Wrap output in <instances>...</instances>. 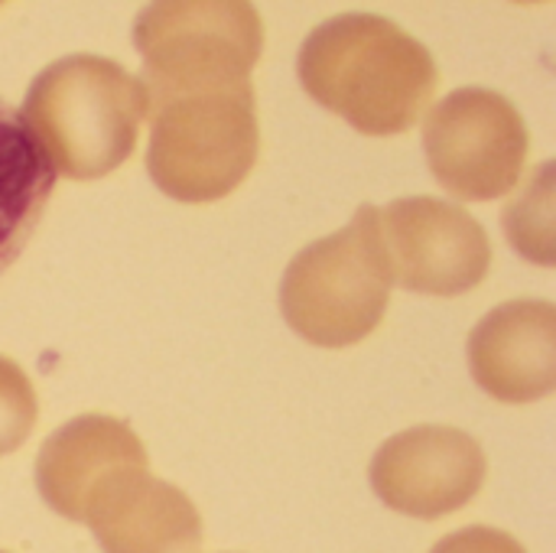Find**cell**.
Segmentation results:
<instances>
[{"mask_svg":"<svg viewBox=\"0 0 556 553\" xmlns=\"http://www.w3.org/2000/svg\"><path fill=\"white\" fill-rule=\"evenodd\" d=\"M130 466L147 469V450L140 437L124 420L85 414L59 427L42 443L33 473L42 502L68 521H81L94 486L104 476Z\"/></svg>","mask_w":556,"mask_h":553,"instance_id":"obj_11","label":"cell"},{"mask_svg":"<svg viewBox=\"0 0 556 553\" xmlns=\"http://www.w3.org/2000/svg\"><path fill=\"white\" fill-rule=\"evenodd\" d=\"M469 368L482 391L505 404H531L556 388V310L515 300L492 310L469 336Z\"/></svg>","mask_w":556,"mask_h":553,"instance_id":"obj_10","label":"cell"},{"mask_svg":"<svg viewBox=\"0 0 556 553\" xmlns=\"http://www.w3.org/2000/svg\"><path fill=\"white\" fill-rule=\"evenodd\" d=\"M36 417L39 404L29 378L16 362L0 355V456L20 450L29 440Z\"/></svg>","mask_w":556,"mask_h":553,"instance_id":"obj_14","label":"cell"},{"mask_svg":"<svg viewBox=\"0 0 556 553\" xmlns=\"http://www.w3.org/2000/svg\"><path fill=\"white\" fill-rule=\"evenodd\" d=\"M20 114L55 173L101 179L134 153L147 95L121 62L75 52L33 78Z\"/></svg>","mask_w":556,"mask_h":553,"instance_id":"obj_2","label":"cell"},{"mask_svg":"<svg viewBox=\"0 0 556 553\" xmlns=\"http://www.w3.org/2000/svg\"><path fill=\"white\" fill-rule=\"evenodd\" d=\"M296 68L313 101L371 137L410 130L440 81L427 46L375 13H342L316 26Z\"/></svg>","mask_w":556,"mask_h":553,"instance_id":"obj_1","label":"cell"},{"mask_svg":"<svg viewBox=\"0 0 556 553\" xmlns=\"http://www.w3.org/2000/svg\"><path fill=\"white\" fill-rule=\"evenodd\" d=\"M424 150L446 192L469 202H489L502 199L521 179L528 127L505 95L459 88L427 114Z\"/></svg>","mask_w":556,"mask_h":553,"instance_id":"obj_6","label":"cell"},{"mask_svg":"<svg viewBox=\"0 0 556 553\" xmlns=\"http://www.w3.org/2000/svg\"><path fill=\"white\" fill-rule=\"evenodd\" d=\"M147 169L176 202L225 199L257 160L261 130L251 78L147 95Z\"/></svg>","mask_w":556,"mask_h":553,"instance_id":"obj_3","label":"cell"},{"mask_svg":"<svg viewBox=\"0 0 556 553\" xmlns=\"http://www.w3.org/2000/svg\"><path fill=\"white\" fill-rule=\"evenodd\" d=\"M391 267L375 205L342 231L303 248L280 284V310L306 342L345 349L378 329L391 303Z\"/></svg>","mask_w":556,"mask_h":553,"instance_id":"obj_4","label":"cell"},{"mask_svg":"<svg viewBox=\"0 0 556 553\" xmlns=\"http://www.w3.org/2000/svg\"><path fill=\"white\" fill-rule=\"evenodd\" d=\"M375 495L410 518H443L469 505L485 482L479 440L456 427H414L381 443L371 460Z\"/></svg>","mask_w":556,"mask_h":553,"instance_id":"obj_8","label":"cell"},{"mask_svg":"<svg viewBox=\"0 0 556 553\" xmlns=\"http://www.w3.org/2000/svg\"><path fill=\"white\" fill-rule=\"evenodd\" d=\"M0 553H3V551H0Z\"/></svg>","mask_w":556,"mask_h":553,"instance_id":"obj_16","label":"cell"},{"mask_svg":"<svg viewBox=\"0 0 556 553\" xmlns=\"http://www.w3.org/2000/svg\"><path fill=\"white\" fill-rule=\"evenodd\" d=\"M134 46L143 55V95H160L248 78L261 59L264 26L241 0H169L140 10Z\"/></svg>","mask_w":556,"mask_h":553,"instance_id":"obj_5","label":"cell"},{"mask_svg":"<svg viewBox=\"0 0 556 553\" xmlns=\"http://www.w3.org/2000/svg\"><path fill=\"white\" fill-rule=\"evenodd\" d=\"M511 244L534 264H554V163H544L505 212Z\"/></svg>","mask_w":556,"mask_h":553,"instance_id":"obj_13","label":"cell"},{"mask_svg":"<svg viewBox=\"0 0 556 553\" xmlns=\"http://www.w3.org/2000/svg\"><path fill=\"white\" fill-rule=\"evenodd\" d=\"M81 525L91 528L104 553H199L202 548V518L192 499L137 466L117 469L94 486Z\"/></svg>","mask_w":556,"mask_h":553,"instance_id":"obj_9","label":"cell"},{"mask_svg":"<svg viewBox=\"0 0 556 553\" xmlns=\"http://www.w3.org/2000/svg\"><path fill=\"white\" fill-rule=\"evenodd\" d=\"M430 553H528L511 535L495 528H463L443 538Z\"/></svg>","mask_w":556,"mask_h":553,"instance_id":"obj_15","label":"cell"},{"mask_svg":"<svg viewBox=\"0 0 556 553\" xmlns=\"http://www.w3.org/2000/svg\"><path fill=\"white\" fill-rule=\"evenodd\" d=\"M378 218L391 280L404 290L456 297L485 280L492 241L466 209L414 196L378 209Z\"/></svg>","mask_w":556,"mask_h":553,"instance_id":"obj_7","label":"cell"},{"mask_svg":"<svg viewBox=\"0 0 556 553\" xmlns=\"http://www.w3.org/2000/svg\"><path fill=\"white\" fill-rule=\"evenodd\" d=\"M55 189V169L23 114L0 98V274L36 235Z\"/></svg>","mask_w":556,"mask_h":553,"instance_id":"obj_12","label":"cell"}]
</instances>
